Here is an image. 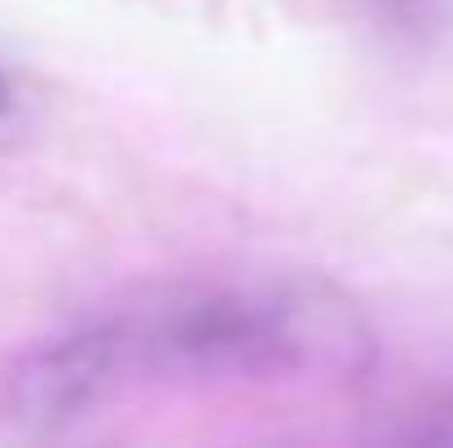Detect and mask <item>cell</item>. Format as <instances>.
Wrapping results in <instances>:
<instances>
[{
    "label": "cell",
    "instance_id": "obj_1",
    "mask_svg": "<svg viewBox=\"0 0 453 448\" xmlns=\"http://www.w3.org/2000/svg\"><path fill=\"white\" fill-rule=\"evenodd\" d=\"M128 365L167 378H357L374 361L361 308L326 282L189 286L119 316Z\"/></svg>",
    "mask_w": 453,
    "mask_h": 448
},
{
    "label": "cell",
    "instance_id": "obj_4",
    "mask_svg": "<svg viewBox=\"0 0 453 448\" xmlns=\"http://www.w3.org/2000/svg\"><path fill=\"white\" fill-rule=\"evenodd\" d=\"M18 115H22V93H18L13 75L0 66V128H9Z\"/></svg>",
    "mask_w": 453,
    "mask_h": 448
},
{
    "label": "cell",
    "instance_id": "obj_2",
    "mask_svg": "<svg viewBox=\"0 0 453 448\" xmlns=\"http://www.w3.org/2000/svg\"><path fill=\"white\" fill-rule=\"evenodd\" d=\"M124 369H133V365H128V343H124L119 316L84 321L75 330L44 338L40 347H31L18 361V369L9 378V400L27 427L58 431V427H71L84 414H93Z\"/></svg>",
    "mask_w": 453,
    "mask_h": 448
},
{
    "label": "cell",
    "instance_id": "obj_3",
    "mask_svg": "<svg viewBox=\"0 0 453 448\" xmlns=\"http://www.w3.org/2000/svg\"><path fill=\"white\" fill-rule=\"evenodd\" d=\"M365 18L405 44H427L453 22V0H361Z\"/></svg>",
    "mask_w": 453,
    "mask_h": 448
}]
</instances>
